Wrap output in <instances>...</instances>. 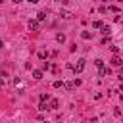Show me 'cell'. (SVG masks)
<instances>
[{"label": "cell", "mask_w": 123, "mask_h": 123, "mask_svg": "<svg viewBox=\"0 0 123 123\" xmlns=\"http://www.w3.org/2000/svg\"><path fill=\"white\" fill-rule=\"evenodd\" d=\"M81 37H83V38H85V40H88V38H90V37H92V35H90V33H88V31H83V33H81Z\"/></svg>", "instance_id": "9c48e42d"}, {"label": "cell", "mask_w": 123, "mask_h": 123, "mask_svg": "<svg viewBox=\"0 0 123 123\" xmlns=\"http://www.w3.org/2000/svg\"><path fill=\"white\" fill-rule=\"evenodd\" d=\"M63 86H65L67 90H73V88H75L77 85H75V81H73V83H63Z\"/></svg>", "instance_id": "5b68a950"}, {"label": "cell", "mask_w": 123, "mask_h": 123, "mask_svg": "<svg viewBox=\"0 0 123 123\" xmlns=\"http://www.w3.org/2000/svg\"><path fill=\"white\" fill-rule=\"evenodd\" d=\"M111 63H113V65H121V63H123V60H121L119 56H113V58H111Z\"/></svg>", "instance_id": "3957f363"}, {"label": "cell", "mask_w": 123, "mask_h": 123, "mask_svg": "<svg viewBox=\"0 0 123 123\" xmlns=\"http://www.w3.org/2000/svg\"><path fill=\"white\" fill-rule=\"evenodd\" d=\"M44 110H50V106H48V104H44V102H40V106H38V111H44Z\"/></svg>", "instance_id": "ba28073f"}, {"label": "cell", "mask_w": 123, "mask_h": 123, "mask_svg": "<svg viewBox=\"0 0 123 123\" xmlns=\"http://www.w3.org/2000/svg\"><path fill=\"white\" fill-rule=\"evenodd\" d=\"M60 104H58V100H50V110H56Z\"/></svg>", "instance_id": "8fae6325"}, {"label": "cell", "mask_w": 123, "mask_h": 123, "mask_svg": "<svg viewBox=\"0 0 123 123\" xmlns=\"http://www.w3.org/2000/svg\"><path fill=\"white\" fill-rule=\"evenodd\" d=\"M83 69H85V60H79V62L73 65V71H75V75H79Z\"/></svg>", "instance_id": "6da1fadb"}, {"label": "cell", "mask_w": 123, "mask_h": 123, "mask_svg": "<svg viewBox=\"0 0 123 123\" xmlns=\"http://www.w3.org/2000/svg\"><path fill=\"white\" fill-rule=\"evenodd\" d=\"M108 73H110V69H108V67H102V69H100V77H106Z\"/></svg>", "instance_id": "30bf717a"}, {"label": "cell", "mask_w": 123, "mask_h": 123, "mask_svg": "<svg viewBox=\"0 0 123 123\" xmlns=\"http://www.w3.org/2000/svg\"><path fill=\"white\" fill-rule=\"evenodd\" d=\"M33 79H37V81H38V79H42V71L35 69V71H33Z\"/></svg>", "instance_id": "277c9868"}, {"label": "cell", "mask_w": 123, "mask_h": 123, "mask_svg": "<svg viewBox=\"0 0 123 123\" xmlns=\"http://www.w3.org/2000/svg\"><path fill=\"white\" fill-rule=\"evenodd\" d=\"M44 17H46V13H44V12H38V13H37V19H38V21H42Z\"/></svg>", "instance_id": "7c38bea8"}, {"label": "cell", "mask_w": 123, "mask_h": 123, "mask_svg": "<svg viewBox=\"0 0 123 123\" xmlns=\"http://www.w3.org/2000/svg\"><path fill=\"white\" fill-rule=\"evenodd\" d=\"M29 29H31V31H37V29H38V19H31V21H29Z\"/></svg>", "instance_id": "7a4b0ae2"}, {"label": "cell", "mask_w": 123, "mask_h": 123, "mask_svg": "<svg viewBox=\"0 0 123 123\" xmlns=\"http://www.w3.org/2000/svg\"><path fill=\"white\" fill-rule=\"evenodd\" d=\"M56 40H58V42H63V40H65V35H63V33H58V35H56Z\"/></svg>", "instance_id": "8992f818"}, {"label": "cell", "mask_w": 123, "mask_h": 123, "mask_svg": "<svg viewBox=\"0 0 123 123\" xmlns=\"http://www.w3.org/2000/svg\"><path fill=\"white\" fill-rule=\"evenodd\" d=\"M60 86H63V83L62 81H54V88H60Z\"/></svg>", "instance_id": "4fadbf2b"}, {"label": "cell", "mask_w": 123, "mask_h": 123, "mask_svg": "<svg viewBox=\"0 0 123 123\" xmlns=\"http://www.w3.org/2000/svg\"><path fill=\"white\" fill-rule=\"evenodd\" d=\"M46 100H50V94L48 92H42L40 94V102H46Z\"/></svg>", "instance_id": "52a82bcc"}, {"label": "cell", "mask_w": 123, "mask_h": 123, "mask_svg": "<svg viewBox=\"0 0 123 123\" xmlns=\"http://www.w3.org/2000/svg\"><path fill=\"white\" fill-rule=\"evenodd\" d=\"M60 15H62V17H65V19H67V17H71V13H69V12H62Z\"/></svg>", "instance_id": "5bb4252c"}]
</instances>
